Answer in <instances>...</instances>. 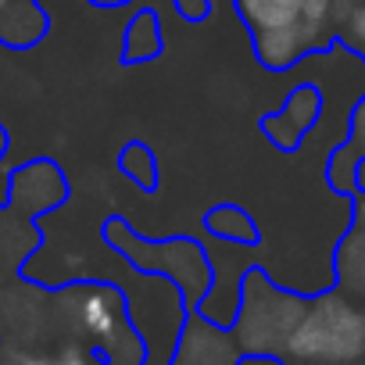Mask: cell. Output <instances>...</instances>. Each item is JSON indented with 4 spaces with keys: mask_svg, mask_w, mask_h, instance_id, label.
<instances>
[{
    "mask_svg": "<svg viewBox=\"0 0 365 365\" xmlns=\"http://www.w3.org/2000/svg\"><path fill=\"white\" fill-rule=\"evenodd\" d=\"M283 354L294 358L297 365L361 361L365 358V308H358L344 294H322L308 301Z\"/></svg>",
    "mask_w": 365,
    "mask_h": 365,
    "instance_id": "cell-1",
    "label": "cell"
},
{
    "mask_svg": "<svg viewBox=\"0 0 365 365\" xmlns=\"http://www.w3.org/2000/svg\"><path fill=\"white\" fill-rule=\"evenodd\" d=\"M308 301L276 290L265 276H244V301L237 315V344L251 354H283Z\"/></svg>",
    "mask_w": 365,
    "mask_h": 365,
    "instance_id": "cell-2",
    "label": "cell"
},
{
    "mask_svg": "<svg viewBox=\"0 0 365 365\" xmlns=\"http://www.w3.org/2000/svg\"><path fill=\"white\" fill-rule=\"evenodd\" d=\"M68 315H72L76 333H83L86 340H93L115 361L133 365L125 358V347H140V340L129 336V329L122 322V301H118L115 290H108V287H76L72 290Z\"/></svg>",
    "mask_w": 365,
    "mask_h": 365,
    "instance_id": "cell-3",
    "label": "cell"
},
{
    "mask_svg": "<svg viewBox=\"0 0 365 365\" xmlns=\"http://www.w3.org/2000/svg\"><path fill=\"white\" fill-rule=\"evenodd\" d=\"M65 197V179L61 172L51 165V161H33L26 165L22 172H15V182H11V201L26 212H43V208H54L58 201Z\"/></svg>",
    "mask_w": 365,
    "mask_h": 365,
    "instance_id": "cell-4",
    "label": "cell"
},
{
    "mask_svg": "<svg viewBox=\"0 0 365 365\" xmlns=\"http://www.w3.org/2000/svg\"><path fill=\"white\" fill-rule=\"evenodd\" d=\"M315 118H319V93H315L312 86H297V90L290 93L287 108H283L279 115H269L262 125H265V133H269V140H272L276 147L294 150V147L301 143V136L312 129Z\"/></svg>",
    "mask_w": 365,
    "mask_h": 365,
    "instance_id": "cell-5",
    "label": "cell"
},
{
    "mask_svg": "<svg viewBox=\"0 0 365 365\" xmlns=\"http://www.w3.org/2000/svg\"><path fill=\"white\" fill-rule=\"evenodd\" d=\"M319 43L312 40V33L301 22L297 26H283V29H269V33H255V54L272 72H283V68L297 65Z\"/></svg>",
    "mask_w": 365,
    "mask_h": 365,
    "instance_id": "cell-6",
    "label": "cell"
},
{
    "mask_svg": "<svg viewBox=\"0 0 365 365\" xmlns=\"http://www.w3.org/2000/svg\"><path fill=\"white\" fill-rule=\"evenodd\" d=\"M47 29V15L36 0H11L0 11V43L8 47H33Z\"/></svg>",
    "mask_w": 365,
    "mask_h": 365,
    "instance_id": "cell-7",
    "label": "cell"
},
{
    "mask_svg": "<svg viewBox=\"0 0 365 365\" xmlns=\"http://www.w3.org/2000/svg\"><path fill=\"white\" fill-rule=\"evenodd\" d=\"M237 11L255 33L283 29L301 22V0H237Z\"/></svg>",
    "mask_w": 365,
    "mask_h": 365,
    "instance_id": "cell-8",
    "label": "cell"
},
{
    "mask_svg": "<svg viewBox=\"0 0 365 365\" xmlns=\"http://www.w3.org/2000/svg\"><path fill=\"white\" fill-rule=\"evenodd\" d=\"M336 283L347 294L365 297V230H351L340 240V251H336Z\"/></svg>",
    "mask_w": 365,
    "mask_h": 365,
    "instance_id": "cell-9",
    "label": "cell"
},
{
    "mask_svg": "<svg viewBox=\"0 0 365 365\" xmlns=\"http://www.w3.org/2000/svg\"><path fill=\"white\" fill-rule=\"evenodd\" d=\"M161 51V26L154 11H140L129 29H125V58L129 61H147Z\"/></svg>",
    "mask_w": 365,
    "mask_h": 365,
    "instance_id": "cell-10",
    "label": "cell"
},
{
    "mask_svg": "<svg viewBox=\"0 0 365 365\" xmlns=\"http://www.w3.org/2000/svg\"><path fill=\"white\" fill-rule=\"evenodd\" d=\"M208 230L222 240H237V244H251L255 240V222L247 212L240 208H215L208 215Z\"/></svg>",
    "mask_w": 365,
    "mask_h": 365,
    "instance_id": "cell-11",
    "label": "cell"
},
{
    "mask_svg": "<svg viewBox=\"0 0 365 365\" xmlns=\"http://www.w3.org/2000/svg\"><path fill=\"white\" fill-rule=\"evenodd\" d=\"M301 26L312 33L315 43H322L333 26V0H301Z\"/></svg>",
    "mask_w": 365,
    "mask_h": 365,
    "instance_id": "cell-12",
    "label": "cell"
},
{
    "mask_svg": "<svg viewBox=\"0 0 365 365\" xmlns=\"http://www.w3.org/2000/svg\"><path fill=\"white\" fill-rule=\"evenodd\" d=\"M122 168H125V175H133V179H140L143 187H154V161H150V154H147V147H140V143H133V147H125V154H122Z\"/></svg>",
    "mask_w": 365,
    "mask_h": 365,
    "instance_id": "cell-13",
    "label": "cell"
},
{
    "mask_svg": "<svg viewBox=\"0 0 365 365\" xmlns=\"http://www.w3.org/2000/svg\"><path fill=\"white\" fill-rule=\"evenodd\" d=\"M0 365H54V358H43L26 347H0Z\"/></svg>",
    "mask_w": 365,
    "mask_h": 365,
    "instance_id": "cell-14",
    "label": "cell"
},
{
    "mask_svg": "<svg viewBox=\"0 0 365 365\" xmlns=\"http://www.w3.org/2000/svg\"><path fill=\"white\" fill-rule=\"evenodd\" d=\"M344 29H347V40H351L358 51H365V0H358V4H354V11L347 15Z\"/></svg>",
    "mask_w": 365,
    "mask_h": 365,
    "instance_id": "cell-15",
    "label": "cell"
},
{
    "mask_svg": "<svg viewBox=\"0 0 365 365\" xmlns=\"http://www.w3.org/2000/svg\"><path fill=\"white\" fill-rule=\"evenodd\" d=\"M175 11L187 22H205L212 11V0H175Z\"/></svg>",
    "mask_w": 365,
    "mask_h": 365,
    "instance_id": "cell-16",
    "label": "cell"
},
{
    "mask_svg": "<svg viewBox=\"0 0 365 365\" xmlns=\"http://www.w3.org/2000/svg\"><path fill=\"white\" fill-rule=\"evenodd\" d=\"M54 365H101V361H97V358H93V354H90L83 344H68V347L54 358Z\"/></svg>",
    "mask_w": 365,
    "mask_h": 365,
    "instance_id": "cell-17",
    "label": "cell"
},
{
    "mask_svg": "<svg viewBox=\"0 0 365 365\" xmlns=\"http://www.w3.org/2000/svg\"><path fill=\"white\" fill-rule=\"evenodd\" d=\"M347 147L365 158V101L358 104V111H354V118H351V143H347Z\"/></svg>",
    "mask_w": 365,
    "mask_h": 365,
    "instance_id": "cell-18",
    "label": "cell"
},
{
    "mask_svg": "<svg viewBox=\"0 0 365 365\" xmlns=\"http://www.w3.org/2000/svg\"><path fill=\"white\" fill-rule=\"evenodd\" d=\"M237 365H283V361L272 358V354H251V358H244V361H237Z\"/></svg>",
    "mask_w": 365,
    "mask_h": 365,
    "instance_id": "cell-19",
    "label": "cell"
},
{
    "mask_svg": "<svg viewBox=\"0 0 365 365\" xmlns=\"http://www.w3.org/2000/svg\"><path fill=\"white\" fill-rule=\"evenodd\" d=\"M354 230H365V194H358L354 201Z\"/></svg>",
    "mask_w": 365,
    "mask_h": 365,
    "instance_id": "cell-20",
    "label": "cell"
},
{
    "mask_svg": "<svg viewBox=\"0 0 365 365\" xmlns=\"http://www.w3.org/2000/svg\"><path fill=\"white\" fill-rule=\"evenodd\" d=\"M97 4H122V0H97Z\"/></svg>",
    "mask_w": 365,
    "mask_h": 365,
    "instance_id": "cell-21",
    "label": "cell"
},
{
    "mask_svg": "<svg viewBox=\"0 0 365 365\" xmlns=\"http://www.w3.org/2000/svg\"><path fill=\"white\" fill-rule=\"evenodd\" d=\"M8 4H11V0H0V11H4V8H8Z\"/></svg>",
    "mask_w": 365,
    "mask_h": 365,
    "instance_id": "cell-22",
    "label": "cell"
}]
</instances>
